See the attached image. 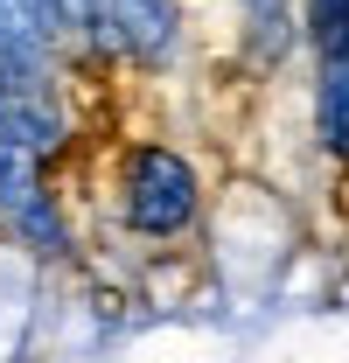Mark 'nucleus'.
Wrapping results in <instances>:
<instances>
[{"label":"nucleus","mask_w":349,"mask_h":363,"mask_svg":"<svg viewBox=\"0 0 349 363\" xmlns=\"http://www.w3.org/2000/svg\"><path fill=\"white\" fill-rule=\"evenodd\" d=\"M314 133L328 161H349V43L314 56Z\"/></svg>","instance_id":"f03ea898"},{"label":"nucleus","mask_w":349,"mask_h":363,"mask_svg":"<svg viewBox=\"0 0 349 363\" xmlns=\"http://www.w3.org/2000/svg\"><path fill=\"white\" fill-rule=\"evenodd\" d=\"M119 217H126L133 238H154V245H174L189 238L196 217H203V175L189 168V154L168 147V140H140L119 154Z\"/></svg>","instance_id":"f257e3e1"},{"label":"nucleus","mask_w":349,"mask_h":363,"mask_svg":"<svg viewBox=\"0 0 349 363\" xmlns=\"http://www.w3.org/2000/svg\"><path fill=\"white\" fill-rule=\"evenodd\" d=\"M238 14H245V43L259 49V56H287L294 49V35H301L307 21L294 14V0H238Z\"/></svg>","instance_id":"7ed1b4c3"}]
</instances>
